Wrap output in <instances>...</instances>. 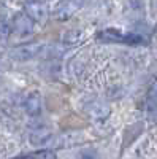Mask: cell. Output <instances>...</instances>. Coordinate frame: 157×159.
Segmentation results:
<instances>
[{"instance_id":"obj_14","label":"cell","mask_w":157,"mask_h":159,"mask_svg":"<svg viewBox=\"0 0 157 159\" xmlns=\"http://www.w3.org/2000/svg\"><path fill=\"white\" fill-rule=\"evenodd\" d=\"M81 159H95V156H94L92 153H83Z\"/></svg>"},{"instance_id":"obj_11","label":"cell","mask_w":157,"mask_h":159,"mask_svg":"<svg viewBox=\"0 0 157 159\" xmlns=\"http://www.w3.org/2000/svg\"><path fill=\"white\" fill-rule=\"evenodd\" d=\"M8 35H10V27H8L7 21L2 18V19H0V38H2V40H5Z\"/></svg>"},{"instance_id":"obj_10","label":"cell","mask_w":157,"mask_h":159,"mask_svg":"<svg viewBox=\"0 0 157 159\" xmlns=\"http://www.w3.org/2000/svg\"><path fill=\"white\" fill-rule=\"evenodd\" d=\"M122 42L129 43V45H138V43H143V38L138 37V35H133V34H130V35H125L122 38Z\"/></svg>"},{"instance_id":"obj_13","label":"cell","mask_w":157,"mask_h":159,"mask_svg":"<svg viewBox=\"0 0 157 159\" xmlns=\"http://www.w3.org/2000/svg\"><path fill=\"white\" fill-rule=\"evenodd\" d=\"M151 97L157 102V84H154V88H152V91H151Z\"/></svg>"},{"instance_id":"obj_12","label":"cell","mask_w":157,"mask_h":159,"mask_svg":"<svg viewBox=\"0 0 157 159\" xmlns=\"http://www.w3.org/2000/svg\"><path fill=\"white\" fill-rule=\"evenodd\" d=\"M33 159H56V154L52 153V151H40V153H37Z\"/></svg>"},{"instance_id":"obj_1","label":"cell","mask_w":157,"mask_h":159,"mask_svg":"<svg viewBox=\"0 0 157 159\" xmlns=\"http://www.w3.org/2000/svg\"><path fill=\"white\" fill-rule=\"evenodd\" d=\"M40 51H41L40 45H25V46H19V48L11 49L10 56L15 61H29V59L40 56Z\"/></svg>"},{"instance_id":"obj_9","label":"cell","mask_w":157,"mask_h":159,"mask_svg":"<svg viewBox=\"0 0 157 159\" xmlns=\"http://www.w3.org/2000/svg\"><path fill=\"white\" fill-rule=\"evenodd\" d=\"M102 38H108V40H113V42H116V40H117V42H122L124 35L121 32L114 30V29H108V30H105L102 34Z\"/></svg>"},{"instance_id":"obj_3","label":"cell","mask_w":157,"mask_h":159,"mask_svg":"<svg viewBox=\"0 0 157 159\" xmlns=\"http://www.w3.org/2000/svg\"><path fill=\"white\" fill-rule=\"evenodd\" d=\"M25 13L30 19L38 22H43L46 19V8L40 3H27L25 5Z\"/></svg>"},{"instance_id":"obj_2","label":"cell","mask_w":157,"mask_h":159,"mask_svg":"<svg viewBox=\"0 0 157 159\" xmlns=\"http://www.w3.org/2000/svg\"><path fill=\"white\" fill-rule=\"evenodd\" d=\"M84 0H65V2L59 3V7L54 11V16L57 19H68L73 13L81 7Z\"/></svg>"},{"instance_id":"obj_4","label":"cell","mask_w":157,"mask_h":159,"mask_svg":"<svg viewBox=\"0 0 157 159\" xmlns=\"http://www.w3.org/2000/svg\"><path fill=\"white\" fill-rule=\"evenodd\" d=\"M13 24H15V29L19 34H29V32H32V27H33L32 19L27 18V15H16Z\"/></svg>"},{"instance_id":"obj_5","label":"cell","mask_w":157,"mask_h":159,"mask_svg":"<svg viewBox=\"0 0 157 159\" xmlns=\"http://www.w3.org/2000/svg\"><path fill=\"white\" fill-rule=\"evenodd\" d=\"M40 108H41L40 96H38V94H32L27 99V102H25V110H27L29 115H37V113H40Z\"/></svg>"},{"instance_id":"obj_6","label":"cell","mask_w":157,"mask_h":159,"mask_svg":"<svg viewBox=\"0 0 157 159\" xmlns=\"http://www.w3.org/2000/svg\"><path fill=\"white\" fill-rule=\"evenodd\" d=\"M51 139V134L48 130H35L30 134V143L32 145H46Z\"/></svg>"},{"instance_id":"obj_7","label":"cell","mask_w":157,"mask_h":159,"mask_svg":"<svg viewBox=\"0 0 157 159\" xmlns=\"http://www.w3.org/2000/svg\"><path fill=\"white\" fill-rule=\"evenodd\" d=\"M90 113H92V116H95L98 119H103L105 116L108 115V107H107V105H103V103H95L94 108L90 110Z\"/></svg>"},{"instance_id":"obj_8","label":"cell","mask_w":157,"mask_h":159,"mask_svg":"<svg viewBox=\"0 0 157 159\" xmlns=\"http://www.w3.org/2000/svg\"><path fill=\"white\" fill-rule=\"evenodd\" d=\"M80 38H81V32L72 29V30H68L67 34L63 35V42L68 43V45H73V43H78V40H80Z\"/></svg>"}]
</instances>
